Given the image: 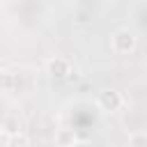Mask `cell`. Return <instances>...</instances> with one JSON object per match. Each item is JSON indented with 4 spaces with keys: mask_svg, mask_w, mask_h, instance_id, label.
<instances>
[{
    "mask_svg": "<svg viewBox=\"0 0 147 147\" xmlns=\"http://www.w3.org/2000/svg\"><path fill=\"white\" fill-rule=\"evenodd\" d=\"M76 147H87V145H85V142H80V145H76Z\"/></svg>",
    "mask_w": 147,
    "mask_h": 147,
    "instance_id": "cell-6",
    "label": "cell"
},
{
    "mask_svg": "<svg viewBox=\"0 0 147 147\" xmlns=\"http://www.w3.org/2000/svg\"><path fill=\"white\" fill-rule=\"evenodd\" d=\"M129 147H147V136L145 133H133L129 138Z\"/></svg>",
    "mask_w": 147,
    "mask_h": 147,
    "instance_id": "cell-5",
    "label": "cell"
},
{
    "mask_svg": "<svg viewBox=\"0 0 147 147\" xmlns=\"http://www.w3.org/2000/svg\"><path fill=\"white\" fill-rule=\"evenodd\" d=\"M133 44H136V37H133L129 30H119V32H115V37H113V46H115L117 53H129V51L133 48Z\"/></svg>",
    "mask_w": 147,
    "mask_h": 147,
    "instance_id": "cell-1",
    "label": "cell"
},
{
    "mask_svg": "<svg viewBox=\"0 0 147 147\" xmlns=\"http://www.w3.org/2000/svg\"><path fill=\"white\" fill-rule=\"evenodd\" d=\"M119 103H122V99H119V94L113 92V90H103V92L99 94V106H101L103 110H117Z\"/></svg>",
    "mask_w": 147,
    "mask_h": 147,
    "instance_id": "cell-2",
    "label": "cell"
},
{
    "mask_svg": "<svg viewBox=\"0 0 147 147\" xmlns=\"http://www.w3.org/2000/svg\"><path fill=\"white\" fill-rule=\"evenodd\" d=\"M28 145H30V140H28V136H25V133L9 136V140H7V147H28Z\"/></svg>",
    "mask_w": 147,
    "mask_h": 147,
    "instance_id": "cell-4",
    "label": "cell"
},
{
    "mask_svg": "<svg viewBox=\"0 0 147 147\" xmlns=\"http://www.w3.org/2000/svg\"><path fill=\"white\" fill-rule=\"evenodd\" d=\"M48 74H51V76H57V78L71 74L69 62H67L64 57H53V60H48Z\"/></svg>",
    "mask_w": 147,
    "mask_h": 147,
    "instance_id": "cell-3",
    "label": "cell"
}]
</instances>
